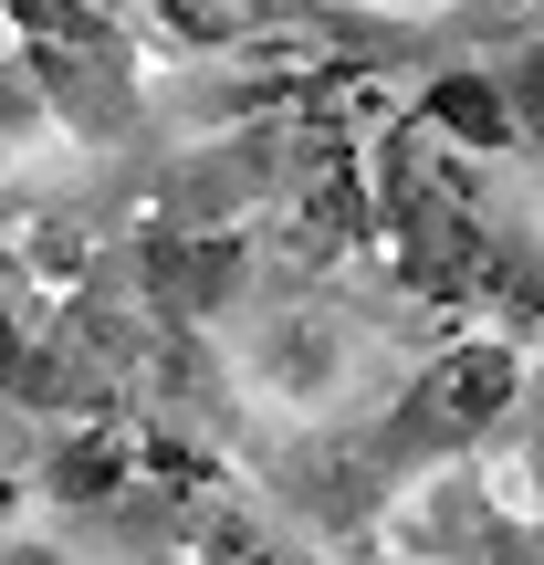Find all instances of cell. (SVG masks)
Returning a JSON list of instances; mask_svg holds the SVG:
<instances>
[]
</instances>
